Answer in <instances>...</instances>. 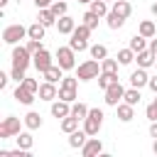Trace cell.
Masks as SVG:
<instances>
[{"label": "cell", "mask_w": 157, "mask_h": 157, "mask_svg": "<svg viewBox=\"0 0 157 157\" xmlns=\"http://www.w3.org/2000/svg\"><path fill=\"white\" fill-rule=\"evenodd\" d=\"M115 108H118V120H120V123H130V120L135 118V105H130V103L120 101Z\"/></svg>", "instance_id": "cell-14"}, {"label": "cell", "mask_w": 157, "mask_h": 157, "mask_svg": "<svg viewBox=\"0 0 157 157\" xmlns=\"http://www.w3.org/2000/svg\"><path fill=\"white\" fill-rule=\"evenodd\" d=\"M118 61H120V66H128V64H132L135 61V52L128 47V49H120L118 52Z\"/></svg>", "instance_id": "cell-32"}, {"label": "cell", "mask_w": 157, "mask_h": 157, "mask_svg": "<svg viewBox=\"0 0 157 157\" xmlns=\"http://www.w3.org/2000/svg\"><path fill=\"white\" fill-rule=\"evenodd\" d=\"M69 47H71L74 52H86V49H88V39H78V37H71V39H69Z\"/></svg>", "instance_id": "cell-38"}, {"label": "cell", "mask_w": 157, "mask_h": 157, "mask_svg": "<svg viewBox=\"0 0 157 157\" xmlns=\"http://www.w3.org/2000/svg\"><path fill=\"white\" fill-rule=\"evenodd\" d=\"M56 98H61V101H66V103H74L78 96H76V88H66V86H59V96Z\"/></svg>", "instance_id": "cell-33"}, {"label": "cell", "mask_w": 157, "mask_h": 157, "mask_svg": "<svg viewBox=\"0 0 157 157\" xmlns=\"http://www.w3.org/2000/svg\"><path fill=\"white\" fill-rule=\"evenodd\" d=\"M123 96H125V88L120 86V81H115V83H110L105 88V103L108 105H118L123 101Z\"/></svg>", "instance_id": "cell-8"}, {"label": "cell", "mask_w": 157, "mask_h": 157, "mask_svg": "<svg viewBox=\"0 0 157 157\" xmlns=\"http://www.w3.org/2000/svg\"><path fill=\"white\" fill-rule=\"evenodd\" d=\"M56 29H59V34H71V32L76 29V20L69 17V15H61V17L56 20Z\"/></svg>", "instance_id": "cell-15"}, {"label": "cell", "mask_w": 157, "mask_h": 157, "mask_svg": "<svg viewBox=\"0 0 157 157\" xmlns=\"http://www.w3.org/2000/svg\"><path fill=\"white\" fill-rule=\"evenodd\" d=\"M137 32H140L142 37L152 39V37L157 34V27H155V22H152V20H142V22H140V27H137Z\"/></svg>", "instance_id": "cell-22"}, {"label": "cell", "mask_w": 157, "mask_h": 157, "mask_svg": "<svg viewBox=\"0 0 157 157\" xmlns=\"http://www.w3.org/2000/svg\"><path fill=\"white\" fill-rule=\"evenodd\" d=\"M103 69H98V59H86L83 64H78V69H76V76L81 78V81H91V78H98V74H101Z\"/></svg>", "instance_id": "cell-2"}, {"label": "cell", "mask_w": 157, "mask_h": 157, "mask_svg": "<svg viewBox=\"0 0 157 157\" xmlns=\"http://www.w3.org/2000/svg\"><path fill=\"white\" fill-rule=\"evenodd\" d=\"M7 2H10V0H0V7H5V5H7Z\"/></svg>", "instance_id": "cell-51"}, {"label": "cell", "mask_w": 157, "mask_h": 157, "mask_svg": "<svg viewBox=\"0 0 157 157\" xmlns=\"http://www.w3.org/2000/svg\"><path fill=\"white\" fill-rule=\"evenodd\" d=\"M61 130L69 135V132H74V130H78V118H74V115H66V118H61Z\"/></svg>", "instance_id": "cell-30"}, {"label": "cell", "mask_w": 157, "mask_h": 157, "mask_svg": "<svg viewBox=\"0 0 157 157\" xmlns=\"http://www.w3.org/2000/svg\"><path fill=\"white\" fill-rule=\"evenodd\" d=\"M91 135L81 128V130H74V132H69V147H74V150H81L83 145H86V140H88Z\"/></svg>", "instance_id": "cell-12"}, {"label": "cell", "mask_w": 157, "mask_h": 157, "mask_svg": "<svg viewBox=\"0 0 157 157\" xmlns=\"http://www.w3.org/2000/svg\"><path fill=\"white\" fill-rule=\"evenodd\" d=\"M115 81H118V74H108V71H101V74H98V88H103V91H105L110 83H115Z\"/></svg>", "instance_id": "cell-27"}, {"label": "cell", "mask_w": 157, "mask_h": 157, "mask_svg": "<svg viewBox=\"0 0 157 157\" xmlns=\"http://www.w3.org/2000/svg\"><path fill=\"white\" fill-rule=\"evenodd\" d=\"M130 49L137 54V52H145L147 49V37H142L140 32L135 34V37H130Z\"/></svg>", "instance_id": "cell-25"}, {"label": "cell", "mask_w": 157, "mask_h": 157, "mask_svg": "<svg viewBox=\"0 0 157 157\" xmlns=\"http://www.w3.org/2000/svg\"><path fill=\"white\" fill-rule=\"evenodd\" d=\"M88 5H91V10H93L96 15H101V17H105V15L110 12V10H108V2H105V0H91Z\"/></svg>", "instance_id": "cell-34"}, {"label": "cell", "mask_w": 157, "mask_h": 157, "mask_svg": "<svg viewBox=\"0 0 157 157\" xmlns=\"http://www.w3.org/2000/svg\"><path fill=\"white\" fill-rule=\"evenodd\" d=\"M147 49H150V52L157 56V37H152V39H150V47H147Z\"/></svg>", "instance_id": "cell-47"}, {"label": "cell", "mask_w": 157, "mask_h": 157, "mask_svg": "<svg viewBox=\"0 0 157 157\" xmlns=\"http://www.w3.org/2000/svg\"><path fill=\"white\" fill-rule=\"evenodd\" d=\"M44 27H52V25H56V15L52 12V7H42L39 10V17H37Z\"/></svg>", "instance_id": "cell-21"}, {"label": "cell", "mask_w": 157, "mask_h": 157, "mask_svg": "<svg viewBox=\"0 0 157 157\" xmlns=\"http://www.w3.org/2000/svg\"><path fill=\"white\" fill-rule=\"evenodd\" d=\"M56 64L64 69V71H71L76 66V52L71 47H59L56 49Z\"/></svg>", "instance_id": "cell-5"}, {"label": "cell", "mask_w": 157, "mask_h": 157, "mask_svg": "<svg viewBox=\"0 0 157 157\" xmlns=\"http://www.w3.org/2000/svg\"><path fill=\"white\" fill-rule=\"evenodd\" d=\"M152 103H155V105H157V98H155V101H152Z\"/></svg>", "instance_id": "cell-53"}, {"label": "cell", "mask_w": 157, "mask_h": 157, "mask_svg": "<svg viewBox=\"0 0 157 157\" xmlns=\"http://www.w3.org/2000/svg\"><path fill=\"white\" fill-rule=\"evenodd\" d=\"M44 29H47V27L37 20V22H32V25L27 27V37H29V39H44Z\"/></svg>", "instance_id": "cell-23"}, {"label": "cell", "mask_w": 157, "mask_h": 157, "mask_svg": "<svg viewBox=\"0 0 157 157\" xmlns=\"http://www.w3.org/2000/svg\"><path fill=\"white\" fill-rule=\"evenodd\" d=\"M25 37H27V27H22V25H7L2 29V42L10 47L20 44V39H25Z\"/></svg>", "instance_id": "cell-3"}, {"label": "cell", "mask_w": 157, "mask_h": 157, "mask_svg": "<svg viewBox=\"0 0 157 157\" xmlns=\"http://www.w3.org/2000/svg\"><path fill=\"white\" fill-rule=\"evenodd\" d=\"M145 115H147V120L152 123V120H157V105L155 103H150L147 108H145Z\"/></svg>", "instance_id": "cell-43"}, {"label": "cell", "mask_w": 157, "mask_h": 157, "mask_svg": "<svg viewBox=\"0 0 157 157\" xmlns=\"http://www.w3.org/2000/svg\"><path fill=\"white\" fill-rule=\"evenodd\" d=\"M150 83V76H147V69H142V66H137L132 74H130V86H135V88H142V86H147Z\"/></svg>", "instance_id": "cell-11"}, {"label": "cell", "mask_w": 157, "mask_h": 157, "mask_svg": "<svg viewBox=\"0 0 157 157\" xmlns=\"http://www.w3.org/2000/svg\"><path fill=\"white\" fill-rule=\"evenodd\" d=\"M103 118H105V115H103V110H101V108H91V110H88V115L83 118V130H86L91 137H93V135H98V130L103 128Z\"/></svg>", "instance_id": "cell-1"}, {"label": "cell", "mask_w": 157, "mask_h": 157, "mask_svg": "<svg viewBox=\"0 0 157 157\" xmlns=\"http://www.w3.org/2000/svg\"><path fill=\"white\" fill-rule=\"evenodd\" d=\"M78 2H91V0H78Z\"/></svg>", "instance_id": "cell-52"}, {"label": "cell", "mask_w": 157, "mask_h": 157, "mask_svg": "<svg viewBox=\"0 0 157 157\" xmlns=\"http://www.w3.org/2000/svg\"><path fill=\"white\" fill-rule=\"evenodd\" d=\"M52 12L56 15V20H59L61 15H66V12H69V5H66V0H54V2H52Z\"/></svg>", "instance_id": "cell-36"}, {"label": "cell", "mask_w": 157, "mask_h": 157, "mask_svg": "<svg viewBox=\"0 0 157 157\" xmlns=\"http://www.w3.org/2000/svg\"><path fill=\"white\" fill-rule=\"evenodd\" d=\"M98 20H101V15H96L93 10L83 12V17H81V22H83L86 27H91V29H96V27H98Z\"/></svg>", "instance_id": "cell-31"}, {"label": "cell", "mask_w": 157, "mask_h": 157, "mask_svg": "<svg viewBox=\"0 0 157 157\" xmlns=\"http://www.w3.org/2000/svg\"><path fill=\"white\" fill-rule=\"evenodd\" d=\"M150 137H155V140H157V120H152V123H150Z\"/></svg>", "instance_id": "cell-48"}, {"label": "cell", "mask_w": 157, "mask_h": 157, "mask_svg": "<svg viewBox=\"0 0 157 157\" xmlns=\"http://www.w3.org/2000/svg\"><path fill=\"white\" fill-rule=\"evenodd\" d=\"M22 123H25L27 130H39V128H42V115L34 113V110H29V113L22 118Z\"/></svg>", "instance_id": "cell-19"}, {"label": "cell", "mask_w": 157, "mask_h": 157, "mask_svg": "<svg viewBox=\"0 0 157 157\" xmlns=\"http://www.w3.org/2000/svg\"><path fill=\"white\" fill-rule=\"evenodd\" d=\"M88 110H91V108H88L86 103H81V101H74V103H71V115L78 118V120H83V118L88 115Z\"/></svg>", "instance_id": "cell-26"}, {"label": "cell", "mask_w": 157, "mask_h": 157, "mask_svg": "<svg viewBox=\"0 0 157 157\" xmlns=\"http://www.w3.org/2000/svg\"><path fill=\"white\" fill-rule=\"evenodd\" d=\"M105 2H115V0H105Z\"/></svg>", "instance_id": "cell-54"}, {"label": "cell", "mask_w": 157, "mask_h": 157, "mask_svg": "<svg viewBox=\"0 0 157 157\" xmlns=\"http://www.w3.org/2000/svg\"><path fill=\"white\" fill-rule=\"evenodd\" d=\"M101 152H103V142H101L96 135H93V137H88V140H86V145L81 147V155H83V157H96V155H101Z\"/></svg>", "instance_id": "cell-9"}, {"label": "cell", "mask_w": 157, "mask_h": 157, "mask_svg": "<svg viewBox=\"0 0 157 157\" xmlns=\"http://www.w3.org/2000/svg\"><path fill=\"white\" fill-rule=\"evenodd\" d=\"M29 64H32V52H29L25 44H15V47H12V66L27 69Z\"/></svg>", "instance_id": "cell-4"}, {"label": "cell", "mask_w": 157, "mask_h": 157, "mask_svg": "<svg viewBox=\"0 0 157 157\" xmlns=\"http://www.w3.org/2000/svg\"><path fill=\"white\" fill-rule=\"evenodd\" d=\"M15 135H20V118H15V115L2 118V123H0V140L15 137Z\"/></svg>", "instance_id": "cell-6"}, {"label": "cell", "mask_w": 157, "mask_h": 157, "mask_svg": "<svg viewBox=\"0 0 157 157\" xmlns=\"http://www.w3.org/2000/svg\"><path fill=\"white\" fill-rule=\"evenodd\" d=\"M91 32H93V29H91V27H86V25L81 22V25H76V29L71 32V37H78V39H88V37H91Z\"/></svg>", "instance_id": "cell-37"}, {"label": "cell", "mask_w": 157, "mask_h": 157, "mask_svg": "<svg viewBox=\"0 0 157 157\" xmlns=\"http://www.w3.org/2000/svg\"><path fill=\"white\" fill-rule=\"evenodd\" d=\"M140 98H142V96H140V88H135V86H132V88H125V96H123V101H125V103L137 105V103H140Z\"/></svg>", "instance_id": "cell-29"}, {"label": "cell", "mask_w": 157, "mask_h": 157, "mask_svg": "<svg viewBox=\"0 0 157 157\" xmlns=\"http://www.w3.org/2000/svg\"><path fill=\"white\" fill-rule=\"evenodd\" d=\"M52 115L59 120V118H66V115H71V103H66V101H61V98H56L54 103H52Z\"/></svg>", "instance_id": "cell-13"}, {"label": "cell", "mask_w": 157, "mask_h": 157, "mask_svg": "<svg viewBox=\"0 0 157 157\" xmlns=\"http://www.w3.org/2000/svg\"><path fill=\"white\" fill-rule=\"evenodd\" d=\"M25 71L27 69H20V66H12V71H10V76H12V81H17V83H22L27 76H25Z\"/></svg>", "instance_id": "cell-40"}, {"label": "cell", "mask_w": 157, "mask_h": 157, "mask_svg": "<svg viewBox=\"0 0 157 157\" xmlns=\"http://www.w3.org/2000/svg\"><path fill=\"white\" fill-rule=\"evenodd\" d=\"M147 86H150V91L157 96V76H150V83H147Z\"/></svg>", "instance_id": "cell-45"}, {"label": "cell", "mask_w": 157, "mask_h": 157, "mask_svg": "<svg viewBox=\"0 0 157 157\" xmlns=\"http://www.w3.org/2000/svg\"><path fill=\"white\" fill-rule=\"evenodd\" d=\"M32 66H34L39 74H44V71L52 66V54H49L47 49H39L37 54H32Z\"/></svg>", "instance_id": "cell-7"}, {"label": "cell", "mask_w": 157, "mask_h": 157, "mask_svg": "<svg viewBox=\"0 0 157 157\" xmlns=\"http://www.w3.org/2000/svg\"><path fill=\"white\" fill-rule=\"evenodd\" d=\"M12 76H7V74H0V88H7V81H10Z\"/></svg>", "instance_id": "cell-46"}, {"label": "cell", "mask_w": 157, "mask_h": 157, "mask_svg": "<svg viewBox=\"0 0 157 157\" xmlns=\"http://www.w3.org/2000/svg\"><path fill=\"white\" fill-rule=\"evenodd\" d=\"M34 5H37V10H42V7H52V2L54 0H32Z\"/></svg>", "instance_id": "cell-44"}, {"label": "cell", "mask_w": 157, "mask_h": 157, "mask_svg": "<svg viewBox=\"0 0 157 157\" xmlns=\"http://www.w3.org/2000/svg\"><path fill=\"white\" fill-rule=\"evenodd\" d=\"M42 76H44V81H52V83H56V81H61V78H64V69H61L59 64H52V66H49V69H47Z\"/></svg>", "instance_id": "cell-18"}, {"label": "cell", "mask_w": 157, "mask_h": 157, "mask_svg": "<svg viewBox=\"0 0 157 157\" xmlns=\"http://www.w3.org/2000/svg\"><path fill=\"white\" fill-rule=\"evenodd\" d=\"M152 152H155V155H157V140H155V142H152Z\"/></svg>", "instance_id": "cell-50"}, {"label": "cell", "mask_w": 157, "mask_h": 157, "mask_svg": "<svg viewBox=\"0 0 157 157\" xmlns=\"http://www.w3.org/2000/svg\"><path fill=\"white\" fill-rule=\"evenodd\" d=\"M37 96H39V101H56V96H59V91H56V83H52V81H44V83H39V91H37Z\"/></svg>", "instance_id": "cell-10"}, {"label": "cell", "mask_w": 157, "mask_h": 157, "mask_svg": "<svg viewBox=\"0 0 157 157\" xmlns=\"http://www.w3.org/2000/svg\"><path fill=\"white\" fill-rule=\"evenodd\" d=\"M150 12H152V15L157 17V2H152V5H150Z\"/></svg>", "instance_id": "cell-49"}, {"label": "cell", "mask_w": 157, "mask_h": 157, "mask_svg": "<svg viewBox=\"0 0 157 157\" xmlns=\"http://www.w3.org/2000/svg\"><path fill=\"white\" fill-rule=\"evenodd\" d=\"M25 47H27L32 54H37L39 49H44V47H42V39H27V44H25Z\"/></svg>", "instance_id": "cell-41"}, {"label": "cell", "mask_w": 157, "mask_h": 157, "mask_svg": "<svg viewBox=\"0 0 157 157\" xmlns=\"http://www.w3.org/2000/svg\"><path fill=\"white\" fill-rule=\"evenodd\" d=\"M22 86H25V88H29L32 93H37V91H39V81H34V78H25V81H22Z\"/></svg>", "instance_id": "cell-42"}, {"label": "cell", "mask_w": 157, "mask_h": 157, "mask_svg": "<svg viewBox=\"0 0 157 157\" xmlns=\"http://www.w3.org/2000/svg\"><path fill=\"white\" fill-rule=\"evenodd\" d=\"M110 10H113V12H118L120 17H125V20H128V17H130V12H132V5H130L128 0H115Z\"/></svg>", "instance_id": "cell-20"}, {"label": "cell", "mask_w": 157, "mask_h": 157, "mask_svg": "<svg viewBox=\"0 0 157 157\" xmlns=\"http://www.w3.org/2000/svg\"><path fill=\"white\" fill-rule=\"evenodd\" d=\"M15 140H17V147H22V150H32V145H34V137L29 135V132H20V135H15Z\"/></svg>", "instance_id": "cell-28"}, {"label": "cell", "mask_w": 157, "mask_h": 157, "mask_svg": "<svg viewBox=\"0 0 157 157\" xmlns=\"http://www.w3.org/2000/svg\"><path fill=\"white\" fill-rule=\"evenodd\" d=\"M88 52H91V56H93V59H98V61H103V59L108 56L105 44H93V47H88Z\"/></svg>", "instance_id": "cell-35"}, {"label": "cell", "mask_w": 157, "mask_h": 157, "mask_svg": "<svg viewBox=\"0 0 157 157\" xmlns=\"http://www.w3.org/2000/svg\"><path fill=\"white\" fill-rule=\"evenodd\" d=\"M135 59H137V66H142V69H150V66H155V61H157V56H155L150 49L137 52V54H135Z\"/></svg>", "instance_id": "cell-17"}, {"label": "cell", "mask_w": 157, "mask_h": 157, "mask_svg": "<svg viewBox=\"0 0 157 157\" xmlns=\"http://www.w3.org/2000/svg\"><path fill=\"white\" fill-rule=\"evenodd\" d=\"M34 96H37V93H32L29 88H25L22 83H20V86L15 88V101H17V103H22V105H32Z\"/></svg>", "instance_id": "cell-16"}, {"label": "cell", "mask_w": 157, "mask_h": 157, "mask_svg": "<svg viewBox=\"0 0 157 157\" xmlns=\"http://www.w3.org/2000/svg\"><path fill=\"white\" fill-rule=\"evenodd\" d=\"M105 25H108L110 29H120V27L125 25V17H120L118 12H113V10H110V12L105 15Z\"/></svg>", "instance_id": "cell-24"}, {"label": "cell", "mask_w": 157, "mask_h": 157, "mask_svg": "<svg viewBox=\"0 0 157 157\" xmlns=\"http://www.w3.org/2000/svg\"><path fill=\"white\" fill-rule=\"evenodd\" d=\"M118 64H120V61H115V59H108V56H105V59L101 61V69H103V71H108V74H118Z\"/></svg>", "instance_id": "cell-39"}, {"label": "cell", "mask_w": 157, "mask_h": 157, "mask_svg": "<svg viewBox=\"0 0 157 157\" xmlns=\"http://www.w3.org/2000/svg\"><path fill=\"white\" fill-rule=\"evenodd\" d=\"M155 66H157V61H155Z\"/></svg>", "instance_id": "cell-55"}]
</instances>
